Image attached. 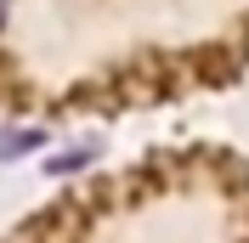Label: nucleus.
Instances as JSON below:
<instances>
[{
	"label": "nucleus",
	"mask_w": 249,
	"mask_h": 243,
	"mask_svg": "<svg viewBox=\"0 0 249 243\" xmlns=\"http://www.w3.org/2000/svg\"><path fill=\"white\" fill-rule=\"evenodd\" d=\"M17 147H40V130H6L0 136V158H17Z\"/></svg>",
	"instance_id": "f257e3e1"
},
{
	"label": "nucleus",
	"mask_w": 249,
	"mask_h": 243,
	"mask_svg": "<svg viewBox=\"0 0 249 243\" xmlns=\"http://www.w3.org/2000/svg\"><path fill=\"white\" fill-rule=\"evenodd\" d=\"M6 12H12V0H0V23H6Z\"/></svg>",
	"instance_id": "f03ea898"
}]
</instances>
